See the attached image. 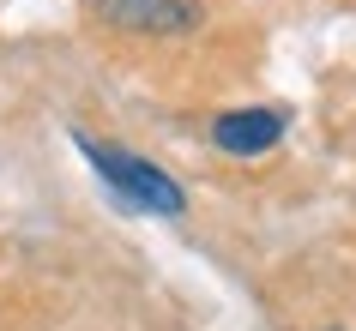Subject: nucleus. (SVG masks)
<instances>
[{
	"label": "nucleus",
	"instance_id": "obj_1",
	"mask_svg": "<svg viewBox=\"0 0 356 331\" xmlns=\"http://www.w3.org/2000/svg\"><path fill=\"white\" fill-rule=\"evenodd\" d=\"M79 145H85L91 169L109 181V193L127 205V211H151V217H181V211H188L181 181H175L169 169H157L151 157H133V151H121V145H97V139H79Z\"/></svg>",
	"mask_w": 356,
	"mask_h": 331
},
{
	"label": "nucleus",
	"instance_id": "obj_2",
	"mask_svg": "<svg viewBox=\"0 0 356 331\" xmlns=\"http://www.w3.org/2000/svg\"><path fill=\"white\" fill-rule=\"evenodd\" d=\"M284 139V114L278 109H224L211 121V145L229 157H260Z\"/></svg>",
	"mask_w": 356,
	"mask_h": 331
},
{
	"label": "nucleus",
	"instance_id": "obj_3",
	"mask_svg": "<svg viewBox=\"0 0 356 331\" xmlns=\"http://www.w3.org/2000/svg\"><path fill=\"white\" fill-rule=\"evenodd\" d=\"M115 19L139 24V31H188L193 6L188 0H115Z\"/></svg>",
	"mask_w": 356,
	"mask_h": 331
}]
</instances>
